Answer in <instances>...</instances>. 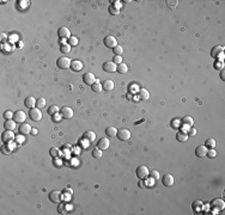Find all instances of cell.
<instances>
[{
    "label": "cell",
    "instance_id": "c3c4849f",
    "mask_svg": "<svg viewBox=\"0 0 225 215\" xmlns=\"http://www.w3.org/2000/svg\"><path fill=\"white\" fill-rule=\"evenodd\" d=\"M11 151V148H6V146H3V152L4 153H10Z\"/></svg>",
    "mask_w": 225,
    "mask_h": 215
},
{
    "label": "cell",
    "instance_id": "5b68a950",
    "mask_svg": "<svg viewBox=\"0 0 225 215\" xmlns=\"http://www.w3.org/2000/svg\"><path fill=\"white\" fill-rule=\"evenodd\" d=\"M116 136H118V139L121 140V141H126V140H128L130 137V131L128 129H126V128H122V129L118 130Z\"/></svg>",
    "mask_w": 225,
    "mask_h": 215
},
{
    "label": "cell",
    "instance_id": "d590c367",
    "mask_svg": "<svg viewBox=\"0 0 225 215\" xmlns=\"http://www.w3.org/2000/svg\"><path fill=\"white\" fill-rule=\"evenodd\" d=\"M114 53H115V55H121L122 53H123V48L121 47V46H116L115 48H114Z\"/></svg>",
    "mask_w": 225,
    "mask_h": 215
},
{
    "label": "cell",
    "instance_id": "681fc988",
    "mask_svg": "<svg viewBox=\"0 0 225 215\" xmlns=\"http://www.w3.org/2000/svg\"><path fill=\"white\" fill-rule=\"evenodd\" d=\"M23 140H24V137H22V134L18 137H16V141H18V142H23Z\"/></svg>",
    "mask_w": 225,
    "mask_h": 215
},
{
    "label": "cell",
    "instance_id": "cb8c5ba5",
    "mask_svg": "<svg viewBox=\"0 0 225 215\" xmlns=\"http://www.w3.org/2000/svg\"><path fill=\"white\" fill-rule=\"evenodd\" d=\"M116 71H118L120 74H126V73H127V71H128V67H127V65H126V63L121 62V63H119L118 66H116Z\"/></svg>",
    "mask_w": 225,
    "mask_h": 215
},
{
    "label": "cell",
    "instance_id": "52a82bcc",
    "mask_svg": "<svg viewBox=\"0 0 225 215\" xmlns=\"http://www.w3.org/2000/svg\"><path fill=\"white\" fill-rule=\"evenodd\" d=\"M103 42H104V46L105 47L111 48V49H114L116 46H118V41H116V38H115L114 36H107Z\"/></svg>",
    "mask_w": 225,
    "mask_h": 215
},
{
    "label": "cell",
    "instance_id": "836d02e7",
    "mask_svg": "<svg viewBox=\"0 0 225 215\" xmlns=\"http://www.w3.org/2000/svg\"><path fill=\"white\" fill-rule=\"evenodd\" d=\"M92 155H93V158H96V159L101 158V157L103 155L102 150H99V148H96V150H93V151H92Z\"/></svg>",
    "mask_w": 225,
    "mask_h": 215
},
{
    "label": "cell",
    "instance_id": "f35d334b",
    "mask_svg": "<svg viewBox=\"0 0 225 215\" xmlns=\"http://www.w3.org/2000/svg\"><path fill=\"white\" fill-rule=\"evenodd\" d=\"M61 51H62V53H70L71 47L68 46V44H62V46H61Z\"/></svg>",
    "mask_w": 225,
    "mask_h": 215
},
{
    "label": "cell",
    "instance_id": "44dd1931",
    "mask_svg": "<svg viewBox=\"0 0 225 215\" xmlns=\"http://www.w3.org/2000/svg\"><path fill=\"white\" fill-rule=\"evenodd\" d=\"M102 88L105 91H111L113 88H114V83H113V80H104L103 81V85H102Z\"/></svg>",
    "mask_w": 225,
    "mask_h": 215
},
{
    "label": "cell",
    "instance_id": "8992f818",
    "mask_svg": "<svg viewBox=\"0 0 225 215\" xmlns=\"http://www.w3.org/2000/svg\"><path fill=\"white\" fill-rule=\"evenodd\" d=\"M49 199L52 202H54V203H60L61 199H62V194H61L60 191L54 190V191H52L49 194Z\"/></svg>",
    "mask_w": 225,
    "mask_h": 215
},
{
    "label": "cell",
    "instance_id": "db71d44e",
    "mask_svg": "<svg viewBox=\"0 0 225 215\" xmlns=\"http://www.w3.org/2000/svg\"><path fill=\"white\" fill-rule=\"evenodd\" d=\"M5 40H6V35L5 34H1V41L5 42Z\"/></svg>",
    "mask_w": 225,
    "mask_h": 215
},
{
    "label": "cell",
    "instance_id": "ab89813d",
    "mask_svg": "<svg viewBox=\"0 0 225 215\" xmlns=\"http://www.w3.org/2000/svg\"><path fill=\"white\" fill-rule=\"evenodd\" d=\"M70 44H71V46H77V44H78V38H77V37L71 36L70 37Z\"/></svg>",
    "mask_w": 225,
    "mask_h": 215
},
{
    "label": "cell",
    "instance_id": "f1b7e54d",
    "mask_svg": "<svg viewBox=\"0 0 225 215\" xmlns=\"http://www.w3.org/2000/svg\"><path fill=\"white\" fill-rule=\"evenodd\" d=\"M91 88H92V91H93V92H101V91L103 90V88H102V85H101L97 80H96V83H95V84L91 85Z\"/></svg>",
    "mask_w": 225,
    "mask_h": 215
},
{
    "label": "cell",
    "instance_id": "f907efd6",
    "mask_svg": "<svg viewBox=\"0 0 225 215\" xmlns=\"http://www.w3.org/2000/svg\"><path fill=\"white\" fill-rule=\"evenodd\" d=\"M220 78H222V80H225V71L224 69H222V72H220Z\"/></svg>",
    "mask_w": 225,
    "mask_h": 215
},
{
    "label": "cell",
    "instance_id": "6da1fadb",
    "mask_svg": "<svg viewBox=\"0 0 225 215\" xmlns=\"http://www.w3.org/2000/svg\"><path fill=\"white\" fill-rule=\"evenodd\" d=\"M211 55H212V57L223 61V59H224V47H222V46L213 47L212 50H211Z\"/></svg>",
    "mask_w": 225,
    "mask_h": 215
},
{
    "label": "cell",
    "instance_id": "11a10c76",
    "mask_svg": "<svg viewBox=\"0 0 225 215\" xmlns=\"http://www.w3.org/2000/svg\"><path fill=\"white\" fill-rule=\"evenodd\" d=\"M31 133L32 134H37V129H31Z\"/></svg>",
    "mask_w": 225,
    "mask_h": 215
},
{
    "label": "cell",
    "instance_id": "7dc6e473",
    "mask_svg": "<svg viewBox=\"0 0 225 215\" xmlns=\"http://www.w3.org/2000/svg\"><path fill=\"white\" fill-rule=\"evenodd\" d=\"M53 116H54V117H53V121H56V122H59V121H60V118H59L60 116L57 115V114H55V115H53Z\"/></svg>",
    "mask_w": 225,
    "mask_h": 215
},
{
    "label": "cell",
    "instance_id": "30bf717a",
    "mask_svg": "<svg viewBox=\"0 0 225 215\" xmlns=\"http://www.w3.org/2000/svg\"><path fill=\"white\" fill-rule=\"evenodd\" d=\"M83 80H84V83L86 85H93V84L96 83L95 75H93V73H90V72L84 74V75H83Z\"/></svg>",
    "mask_w": 225,
    "mask_h": 215
},
{
    "label": "cell",
    "instance_id": "f5cc1de1",
    "mask_svg": "<svg viewBox=\"0 0 225 215\" xmlns=\"http://www.w3.org/2000/svg\"><path fill=\"white\" fill-rule=\"evenodd\" d=\"M64 192H68L70 195H71V194H73V191H72L71 189H65V190H64Z\"/></svg>",
    "mask_w": 225,
    "mask_h": 215
},
{
    "label": "cell",
    "instance_id": "f6af8a7d",
    "mask_svg": "<svg viewBox=\"0 0 225 215\" xmlns=\"http://www.w3.org/2000/svg\"><path fill=\"white\" fill-rule=\"evenodd\" d=\"M181 123V121L178 120V118H175V120H172V125H174V128H178L180 127V124Z\"/></svg>",
    "mask_w": 225,
    "mask_h": 215
},
{
    "label": "cell",
    "instance_id": "277c9868",
    "mask_svg": "<svg viewBox=\"0 0 225 215\" xmlns=\"http://www.w3.org/2000/svg\"><path fill=\"white\" fill-rule=\"evenodd\" d=\"M149 168L145 166V165H140L139 167L136 168V176H138V178L139 179H145V178H147V176H149Z\"/></svg>",
    "mask_w": 225,
    "mask_h": 215
},
{
    "label": "cell",
    "instance_id": "b9f144b4",
    "mask_svg": "<svg viewBox=\"0 0 225 215\" xmlns=\"http://www.w3.org/2000/svg\"><path fill=\"white\" fill-rule=\"evenodd\" d=\"M195 134H197V129L193 128V127H191L189 130H188V133H187V135H188V136H194Z\"/></svg>",
    "mask_w": 225,
    "mask_h": 215
},
{
    "label": "cell",
    "instance_id": "d4e9b609",
    "mask_svg": "<svg viewBox=\"0 0 225 215\" xmlns=\"http://www.w3.org/2000/svg\"><path fill=\"white\" fill-rule=\"evenodd\" d=\"M116 134H118V129H116L115 127H108L105 129V135L107 136L114 137V136H116Z\"/></svg>",
    "mask_w": 225,
    "mask_h": 215
},
{
    "label": "cell",
    "instance_id": "1f68e13d",
    "mask_svg": "<svg viewBox=\"0 0 225 215\" xmlns=\"http://www.w3.org/2000/svg\"><path fill=\"white\" fill-rule=\"evenodd\" d=\"M149 175H150V178L153 179L155 182H157L159 178H161V176H159V172L156 171V170H155V171H151V173H149Z\"/></svg>",
    "mask_w": 225,
    "mask_h": 215
},
{
    "label": "cell",
    "instance_id": "e0dca14e",
    "mask_svg": "<svg viewBox=\"0 0 225 215\" xmlns=\"http://www.w3.org/2000/svg\"><path fill=\"white\" fill-rule=\"evenodd\" d=\"M14 139V134L12 133V130H6L3 133V141L4 142H11Z\"/></svg>",
    "mask_w": 225,
    "mask_h": 215
},
{
    "label": "cell",
    "instance_id": "74e56055",
    "mask_svg": "<svg viewBox=\"0 0 225 215\" xmlns=\"http://www.w3.org/2000/svg\"><path fill=\"white\" fill-rule=\"evenodd\" d=\"M57 212L60 214H65L66 213V207H65V203H60L59 207H57Z\"/></svg>",
    "mask_w": 225,
    "mask_h": 215
},
{
    "label": "cell",
    "instance_id": "4316f807",
    "mask_svg": "<svg viewBox=\"0 0 225 215\" xmlns=\"http://www.w3.org/2000/svg\"><path fill=\"white\" fill-rule=\"evenodd\" d=\"M16 128V121H12V120H6L5 122V129L6 130H13Z\"/></svg>",
    "mask_w": 225,
    "mask_h": 215
},
{
    "label": "cell",
    "instance_id": "9a60e30c",
    "mask_svg": "<svg viewBox=\"0 0 225 215\" xmlns=\"http://www.w3.org/2000/svg\"><path fill=\"white\" fill-rule=\"evenodd\" d=\"M103 69L108 73H113L116 71V65L113 62V61H108V62H104L103 63Z\"/></svg>",
    "mask_w": 225,
    "mask_h": 215
},
{
    "label": "cell",
    "instance_id": "8d00e7d4",
    "mask_svg": "<svg viewBox=\"0 0 225 215\" xmlns=\"http://www.w3.org/2000/svg\"><path fill=\"white\" fill-rule=\"evenodd\" d=\"M216 155H217V152L214 151V148H211V150H208V151H207L206 157H209V158H214Z\"/></svg>",
    "mask_w": 225,
    "mask_h": 215
},
{
    "label": "cell",
    "instance_id": "ee69618b",
    "mask_svg": "<svg viewBox=\"0 0 225 215\" xmlns=\"http://www.w3.org/2000/svg\"><path fill=\"white\" fill-rule=\"evenodd\" d=\"M113 62L114 63H121L122 62V59H121V56L120 55H115V57H114V60H113Z\"/></svg>",
    "mask_w": 225,
    "mask_h": 215
},
{
    "label": "cell",
    "instance_id": "83f0119b",
    "mask_svg": "<svg viewBox=\"0 0 225 215\" xmlns=\"http://www.w3.org/2000/svg\"><path fill=\"white\" fill-rule=\"evenodd\" d=\"M176 139H177V141H180V142H184V141H187L188 135H187V133H184V131L181 130V131L177 133Z\"/></svg>",
    "mask_w": 225,
    "mask_h": 215
},
{
    "label": "cell",
    "instance_id": "7bdbcfd3",
    "mask_svg": "<svg viewBox=\"0 0 225 215\" xmlns=\"http://www.w3.org/2000/svg\"><path fill=\"white\" fill-rule=\"evenodd\" d=\"M109 12H110L111 14H119V10L116 9V7H114L113 5L109 7Z\"/></svg>",
    "mask_w": 225,
    "mask_h": 215
},
{
    "label": "cell",
    "instance_id": "ba28073f",
    "mask_svg": "<svg viewBox=\"0 0 225 215\" xmlns=\"http://www.w3.org/2000/svg\"><path fill=\"white\" fill-rule=\"evenodd\" d=\"M13 118H14V121H16L17 123H24L25 120H26V114L24 113V111L18 110V111H16V113H14Z\"/></svg>",
    "mask_w": 225,
    "mask_h": 215
},
{
    "label": "cell",
    "instance_id": "60d3db41",
    "mask_svg": "<svg viewBox=\"0 0 225 215\" xmlns=\"http://www.w3.org/2000/svg\"><path fill=\"white\" fill-rule=\"evenodd\" d=\"M13 113H12V111H5V113H4V117L6 118V120H11V118L13 117Z\"/></svg>",
    "mask_w": 225,
    "mask_h": 215
},
{
    "label": "cell",
    "instance_id": "484cf974",
    "mask_svg": "<svg viewBox=\"0 0 225 215\" xmlns=\"http://www.w3.org/2000/svg\"><path fill=\"white\" fill-rule=\"evenodd\" d=\"M139 97L143 99V100H147L150 98V93L146 88H140L139 90Z\"/></svg>",
    "mask_w": 225,
    "mask_h": 215
},
{
    "label": "cell",
    "instance_id": "bcb514c9",
    "mask_svg": "<svg viewBox=\"0 0 225 215\" xmlns=\"http://www.w3.org/2000/svg\"><path fill=\"white\" fill-rule=\"evenodd\" d=\"M214 67H216V68H218V67H219V68H223V62H219V63L216 62V63H214Z\"/></svg>",
    "mask_w": 225,
    "mask_h": 215
},
{
    "label": "cell",
    "instance_id": "9c48e42d",
    "mask_svg": "<svg viewBox=\"0 0 225 215\" xmlns=\"http://www.w3.org/2000/svg\"><path fill=\"white\" fill-rule=\"evenodd\" d=\"M60 114H61V117L70 120V118L73 117V110H72V108H70V106H64V108L60 109Z\"/></svg>",
    "mask_w": 225,
    "mask_h": 215
},
{
    "label": "cell",
    "instance_id": "3957f363",
    "mask_svg": "<svg viewBox=\"0 0 225 215\" xmlns=\"http://www.w3.org/2000/svg\"><path fill=\"white\" fill-rule=\"evenodd\" d=\"M29 117L31 118L34 122H37L42 118V113H41V109L39 108H32L29 111Z\"/></svg>",
    "mask_w": 225,
    "mask_h": 215
},
{
    "label": "cell",
    "instance_id": "603a6c76",
    "mask_svg": "<svg viewBox=\"0 0 225 215\" xmlns=\"http://www.w3.org/2000/svg\"><path fill=\"white\" fill-rule=\"evenodd\" d=\"M84 140H86V141H89V142H92L93 140L96 139V134L93 131H86L84 133Z\"/></svg>",
    "mask_w": 225,
    "mask_h": 215
},
{
    "label": "cell",
    "instance_id": "d6a6232c",
    "mask_svg": "<svg viewBox=\"0 0 225 215\" xmlns=\"http://www.w3.org/2000/svg\"><path fill=\"white\" fill-rule=\"evenodd\" d=\"M205 146L208 147V148H214L216 147V140L214 139H207L206 142H205Z\"/></svg>",
    "mask_w": 225,
    "mask_h": 215
},
{
    "label": "cell",
    "instance_id": "4dcf8cb0",
    "mask_svg": "<svg viewBox=\"0 0 225 215\" xmlns=\"http://www.w3.org/2000/svg\"><path fill=\"white\" fill-rule=\"evenodd\" d=\"M59 106H57V105H52V106H50V108H48V114L49 115H55V114H57V113H59Z\"/></svg>",
    "mask_w": 225,
    "mask_h": 215
},
{
    "label": "cell",
    "instance_id": "2e32d148",
    "mask_svg": "<svg viewBox=\"0 0 225 215\" xmlns=\"http://www.w3.org/2000/svg\"><path fill=\"white\" fill-rule=\"evenodd\" d=\"M109 139H108V137H102V139H101L99 140V141H98V144H97V148H99V150H107V148L108 147H109Z\"/></svg>",
    "mask_w": 225,
    "mask_h": 215
},
{
    "label": "cell",
    "instance_id": "7a4b0ae2",
    "mask_svg": "<svg viewBox=\"0 0 225 215\" xmlns=\"http://www.w3.org/2000/svg\"><path fill=\"white\" fill-rule=\"evenodd\" d=\"M71 63H72V60L66 56H62V57H59L56 61V65L57 67L61 68V69H67L71 67Z\"/></svg>",
    "mask_w": 225,
    "mask_h": 215
},
{
    "label": "cell",
    "instance_id": "d6986e66",
    "mask_svg": "<svg viewBox=\"0 0 225 215\" xmlns=\"http://www.w3.org/2000/svg\"><path fill=\"white\" fill-rule=\"evenodd\" d=\"M71 68H72V71L79 72V71L83 68V63H82V61H79V60H72Z\"/></svg>",
    "mask_w": 225,
    "mask_h": 215
},
{
    "label": "cell",
    "instance_id": "f546056e",
    "mask_svg": "<svg viewBox=\"0 0 225 215\" xmlns=\"http://www.w3.org/2000/svg\"><path fill=\"white\" fill-rule=\"evenodd\" d=\"M45 106H46V99L45 98H39L37 100H36V108L42 109Z\"/></svg>",
    "mask_w": 225,
    "mask_h": 215
},
{
    "label": "cell",
    "instance_id": "7402d4cb",
    "mask_svg": "<svg viewBox=\"0 0 225 215\" xmlns=\"http://www.w3.org/2000/svg\"><path fill=\"white\" fill-rule=\"evenodd\" d=\"M24 104H25L26 108L32 109V108H35V105H36V99H35L34 97H28V98L25 99V102H24Z\"/></svg>",
    "mask_w": 225,
    "mask_h": 215
},
{
    "label": "cell",
    "instance_id": "ac0fdd59",
    "mask_svg": "<svg viewBox=\"0 0 225 215\" xmlns=\"http://www.w3.org/2000/svg\"><path fill=\"white\" fill-rule=\"evenodd\" d=\"M181 123H182L184 127H187L188 129H189L191 127H193L194 121H193V118L191 116H184V117H182V120H181Z\"/></svg>",
    "mask_w": 225,
    "mask_h": 215
},
{
    "label": "cell",
    "instance_id": "e575fe53",
    "mask_svg": "<svg viewBox=\"0 0 225 215\" xmlns=\"http://www.w3.org/2000/svg\"><path fill=\"white\" fill-rule=\"evenodd\" d=\"M59 150H57V148H55V147H53V148H50V151H49V154L52 155L53 158H57L59 157Z\"/></svg>",
    "mask_w": 225,
    "mask_h": 215
},
{
    "label": "cell",
    "instance_id": "8fae6325",
    "mask_svg": "<svg viewBox=\"0 0 225 215\" xmlns=\"http://www.w3.org/2000/svg\"><path fill=\"white\" fill-rule=\"evenodd\" d=\"M57 35H59L60 38H70V37H71V31H70L68 28L61 26L59 30H57Z\"/></svg>",
    "mask_w": 225,
    "mask_h": 215
},
{
    "label": "cell",
    "instance_id": "7c38bea8",
    "mask_svg": "<svg viewBox=\"0 0 225 215\" xmlns=\"http://www.w3.org/2000/svg\"><path fill=\"white\" fill-rule=\"evenodd\" d=\"M18 130H19V133L22 135H28L29 133H31V125L24 122L18 127Z\"/></svg>",
    "mask_w": 225,
    "mask_h": 215
},
{
    "label": "cell",
    "instance_id": "4fadbf2b",
    "mask_svg": "<svg viewBox=\"0 0 225 215\" xmlns=\"http://www.w3.org/2000/svg\"><path fill=\"white\" fill-rule=\"evenodd\" d=\"M207 151H208V148L206 146H198L197 150H195V155H197V157H199V158L206 157Z\"/></svg>",
    "mask_w": 225,
    "mask_h": 215
},
{
    "label": "cell",
    "instance_id": "5bb4252c",
    "mask_svg": "<svg viewBox=\"0 0 225 215\" xmlns=\"http://www.w3.org/2000/svg\"><path fill=\"white\" fill-rule=\"evenodd\" d=\"M162 183L164 187H171L174 184V177L172 175H164L162 178Z\"/></svg>",
    "mask_w": 225,
    "mask_h": 215
},
{
    "label": "cell",
    "instance_id": "ffe728a7",
    "mask_svg": "<svg viewBox=\"0 0 225 215\" xmlns=\"http://www.w3.org/2000/svg\"><path fill=\"white\" fill-rule=\"evenodd\" d=\"M211 203L214 208H218V209H224V207H225V203L222 198H214Z\"/></svg>",
    "mask_w": 225,
    "mask_h": 215
},
{
    "label": "cell",
    "instance_id": "816d5d0a",
    "mask_svg": "<svg viewBox=\"0 0 225 215\" xmlns=\"http://www.w3.org/2000/svg\"><path fill=\"white\" fill-rule=\"evenodd\" d=\"M19 3H20L22 6L24 7V6H29V3H30V1H19Z\"/></svg>",
    "mask_w": 225,
    "mask_h": 215
}]
</instances>
